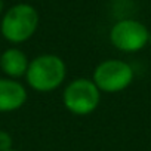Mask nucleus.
<instances>
[{
  "label": "nucleus",
  "mask_w": 151,
  "mask_h": 151,
  "mask_svg": "<svg viewBox=\"0 0 151 151\" xmlns=\"http://www.w3.org/2000/svg\"><path fill=\"white\" fill-rule=\"evenodd\" d=\"M67 77V64L55 53H43L30 61L25 80L27 85L40 93L56 91Z\"/></svg>",
  "instance_id": "f257e3e1"
},
{
  "label": "nucleus",
  "mask_w": 151,
  "mask_h": 151,
  "mask_svg": "<svg viewBox=\"0 0 151 151\" xmlns=\"http://www.w3.org/2000/svg\"><path fill=\"white\" fill-rule=\"evenodd\" d=\"M39 27V14L28 3H18L9 8L0 22L2 36L14 45L30 40Z\"/></svg>",
  "instance_id": "f03ea898"
},
{
  "label": "nucleus",
  "mask_w": 151,
  "mask_h": 151,
  "mask_svg": "<svg viewBox=\"0 0 151 151\" xmlns=\"http://www.w3.org/2000/svg\"><path fill=\"white\" fill-rule=\"evenodd\" d=\"M101 91L92 82V79L79 77L68 82L62 92L64 108L74 116H89L101 102Z\"/></svg>",
  "instance_id": "7ed1b4c3"
},
{
  "label": "nucleus",
  "mask_w": 151,
  "mask_h": 151,
  "mask_svg": "<svg viewBox=\"0 0 151 151\" xmlns=\"http://www.w3.org/2000/svg\"><path fill=\"white\" fill-rule=\"evenodd\" d=\"M135 79L132 65L123 59H104L101 61L92 74V82L101 91V93H119L127 89Z\"/></svg>",
  "instance_id": "20e7f679"
},
{
  "label": "nucleus",
  "mask_w": 151,
  "mask_h": 151,
  "mask_svg": "<svg viewBox=\"0 0 151 151\" xmlns=\"http://www.w3.org/2000/svg\"><path fill=\"white\" fill-rule=\"evenodd\" d=\"M110 42L120 52L135 53L148 45L150 30L136 19H120L110 30Z\"/></svg>",
  "instance_id": "39448f33"
},
{
  "label": "nucleus",
  "mask_w": 151,
  "mask_h": 151,
  "mask_svg": "<svg viewBox=\"0 0 151 151\" xmlns=\"http://www.w3.org/2000/svg\"><path fill=\"white\" fill-rule=\"evenodd\" d=\"M28 93L25 86L14 79H0V113H12L24 107Z\"/></svg>",
  "instance_id": "423d86ee"
},
{
  "label": "nucleus",
  "mask_w": 151,
  "mask_h": 151,
  "mask_svg": "<svg viewBox=\"0 0 151 151\" xmlns=\"http://www.w3.org/2000/svg\"><path fill=\"white\" fill-rule=\"evenodd\" d=\"M30 65V59L24 50L18 47H9L0 55V70L8 79L18 80L25 77Z\"/></svg>",
  "instance_id": "0eeeda50"
},
{
  "label": "nucleus",
  "mask_w": 151,
  "mask_h": 151,
  "mask_svg": "<svg viewBox=\"0 0 151 151\" xmlns=\"http://www.w3.org/2000/svg\"><path fill=\"white\" fill-rule=\"evenodd\" d=\"M12 145L14 142H12L11 133L6 130H0V151H9L14 148Z\"/></svg>",
  "instance_id": "6e6552de"
},
{
  "label": "nucleus",
  "mask_w": 151,
  "mask_h": 151,
  "mask_svg": "<svg viewBox=\"0 0 151 151\" xmlns=\"http://www.w3.org/2000/svg\"><path fill=\"white\" fill-rule=\"evenodd\" d=\"M3 12V0H0V14Z\"/></svg>",
  "instance_id": "1a4fd4ad"
},
{
  "label": "nucleus",
  "mask_w": 151,
  "mask_h": 151,
  "mask_svg": "<svg viewBox=\"0 0 151 151\" xmlns=\"http://www.w3.org/2000/svg\"><path fill=\"white\" fill-rule=\"evenodd\" d=\"M9 151H19V150H15V148H12V150H9Z\"/></svg>",
  "instance_id": "9d476101"
}]
</instances>
